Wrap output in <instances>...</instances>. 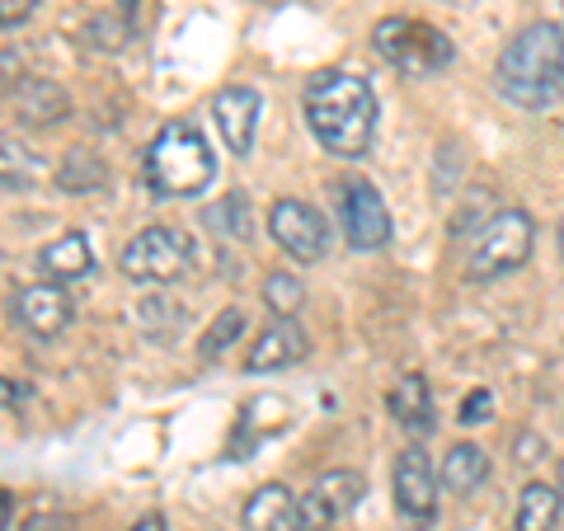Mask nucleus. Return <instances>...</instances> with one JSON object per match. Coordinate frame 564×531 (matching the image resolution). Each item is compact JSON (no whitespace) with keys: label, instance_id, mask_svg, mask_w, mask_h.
<instances>
[{"label":"nucleus","instance_id":"f257e3e1","mask_svg":"<svg viewBox=\"0 0 564 531\" xmlns=\"http://www.w3.org/2000/svg\"><path fill=\"white\" fill-rule=\"evenodd\" d=\"M306 128L329 155L358 161L377 132V95L352 71H321L306 85Z\"/></svg>","mask_w":564,"mask_h":531},{"label":"nucleus","instance_id":"f03ea898","mask_svg":"<svg viewBox=\"0 0 564 531\" xmlns=\"http://www.w3.org/2000/svg\"><path fill=\"white\" fill-rule=\"evenodd\" d=\"M560 66H564V29L527 24L499 57V90L518 109H545L560 85Z\"/></svg>","mask_w":564,"mask_h":531},{"label":"nucleus","instance_id":"7ed1b4c3","mask_svg":"<svg viewBox=\"0 0 564 531\" xmlns=\"http://www.w3.org/2000/svg\"><path fill=\"white\" fill-rule=\"evenodd\" d=\"M217 180V155L193 122H165L147 147V184L161 198H193Z\"/></svg>","mask_w":564,"mask_h":531},{"label":"nucleus","instance_id":"20e7f679","mask_svg":"<svg viewBox=\"0 0 564 531\" xmlns=\"http://www.w3.org/2000/svg\"><path fill=\"white\" fill-rule=\"evenodd\" d=\"M532 245H536V226H532V217H527L522 207L494 212V217L470 240L466 278L470 282H494L503 273H518L522 263L532 259Z\"/></svg>","mask_w":564,"mask_h":531},{"label":"nucleus","instance_id":"39448f33","mask_svg":"<svg viewBox=\"0 0 564 531\" xmlns=\"http://www.w3.org/2000/svg\"><path fill=\"white\" fill-rule=\"evenodd\" d=\"M372 47L381 62H391L395 71H404V76H437V71L452 66V39L443 29L423 24V20H410V14H395V20H381L372 29Z\"/></svg>","mask_w":564,"mask_h":531},{"label":"nucleus","instance_id":"423d86ee","mask_svg":"<svg viewBox=\"0 0 564 531\" xmlns=\"http://www.w3.org/2000/svg\"><path fill=\"white\" fill-rule=\"evenodd\" d=\"M193 259V245L174 226H147L122 250V273L132 282H174Z\"/></svg>","mask_w":564,"mask_h":531},{"label":"nucleus","instance_id":"0eeeda50","mask_svg":"<svg viewBox=\"0 0 564 531\" xmlns=\"http://www.w3.org/2000/svg\"><path fill=\"white\" fill-rule=\"evenodd\" d=\"M269 231L282 245V254H292L296 263H321L329 254V226L302 198H278L269 207Z\"/></svg>","mask_w":564,"mask_h":531},{"label":"nucleus","instance_id":"6e6552de","mask_svg":"<svg viewBox=\"0 0 564 531\" xmlns=\"http://www.w3.org/2000/svg\"><path fill=\"white\" fill-rule=\"evenodd\" d=\"M339 226H344V240L352 250L372 254L391 245V212H386V198L367 184V180H352L339 193Z\"/></svg>","mask_w":564,"mask_h":531},{"label":"nucleus","instance_id":"1a4fd4ad","mask_svg":"<svg viewBox=\"0 0 564 531\" xmlns=\"http://www.w3.org/2000/svg\"><path fill=\"white\" fill-rule=\"evenodd\" d=\"M391 494H395V508L419 531L437 522V475H433V462L419 447L400 452V462L391 470Z\"/></svg>","mask_w":564,"mask_h":531},{"label":"nucleus","instance_id":"9d476101","mask_svg":"<svg viewBox=\"0 0 564 531\" xmlns=\"http://www.w3.org/2000/svg\"><path fill=\"white\" fill-rule=\"evenodd\" d=\"M367 480L358 470H329L311 485V494L302 499V531H329L334 522H344L352 508L362 503Z\"/></svg>","mask_w":564,"mask_h":531},{"label":"nucleus","instance_id":"9b49d317","mask_svg":"<svg viewBox=\"0 0 564 531\" xmlns=\"http://www.w3.org/2000/svg\"><path fill=\"white\" fill-rule=\"evenodd\" d=\"M259 90L254 85H226V90L212 99V122L226 141V151H236L240 161L254 151V132H259Z\"/></svg>","mask_w":564,"mask_h":531},{"label":"nucleus","instance_id":"f8f14e48","mask_svg":"<svg viewBox=\"0 0 564 531\" xmlns=\"http://www.w3.org/2000/svg\"><path fill=\"white\" fill-rule=\"evenodd\" d=\"M14 315H20V325L33 339H57L76 311H70V296L62 292V282H33V288L14 296Z\"/></svg>","mask_w":564,"mask_h":531},{"label":"nucleus","instance_id":"ddd939ff","mask_svg":"<svg viewBox=\"0 0 564 531\" xmlns=\"http://www.w3.org/2000/svg\"><path fill=\"white\" fill-rule=\"evenodd\" d=\"M245 531H302V499L288 485H263L245 499Z\"/></svg>","mask_w":564,"mask_h":531},{"label":"nucleus","instance_id":"4468645a","mask_svg":"<svg viewBox=\"0 0 564 531\" xmlns=\"http://www.w3.org/2000/svg\"><path fill=\"white\" fill-rule=\"evenodd\" d=\"M306 353H311V344H306L302 329H296L292 321H273L250 344V353H245V367L250 371H282V367H296Z\"/></svg>","mask_w":564,"mask_h":531},{"label":"nucleus","instance_id":"2eb2a0df","mask_svg":"<svg viewBox=\"0 0 564 531\" xmlns=\"http://www.w3.org/2000/svg\"><path fill=\"white\" fill-rule=\"evenodd\" d=\"M391 414L404 433H433V391H429V377L423 371H410V377H400L395 381V391H391Z\"/></svg>","mask_w":564,"mask_h":531},{"label":"nucleus","instance_id":"dca6fc26","mask_svg":"<svg viewBox=\"0 0 564 531\" xmlns=\"http://www.w3.org/2000/svg\"><path fill=\"white\" fill-rule=\"evenodd\" d=\"M39 269L52 278V282H76L95 269V250H90V240H85L80 231H70V236H57V240H47L43 250H39Z\"/></svg>","mask_w":564,"mask_h":531},{"label":"nucleus","instance_id":"f3484780","mask_svg":"<svg viewBox=\"0 0 564 531\" xmlns=\"http://www.w3.org/2000/svg\"><path fill=\"white\" fill-rule=\"evenodd\" d=\"M560 503H564V489H560V485L532 480V485L518 494V518H513V527H518V531H555Z\"/></svg>","mask_w":564,"mask_h":531},{"label":"nucleus","instance_id":"a211bd4d","mask_svg":"<svg viewBox=\"0 0 564 531\" xmlns=\"http://www.w3.org/2000/svg\"><path fill=\"white\" fill-rule=\"evenodd\" d=\"M452 494H475L489 480V452L475 447V442H456L443 462V475H437Z\"/></svg>","mask_w":564,"mask_h":531},{"label":"nucleus","instance_id":"6ab92c4d","mask_svg":"<svg viewBox=\"0 0 564 531\" xmlns=\"http://www.w3.org/2000/svg\"><path fill=\"white\" fill-rule=\"evenodd\" d=\"M14 118H24L29 128H47V122L66 118V95L47 80H24L20 99H14Z\"/></svg>","mask_w":564,"mask_h":531},{"label":"nucleus","instance_id":"aec40b11","mask_svg":"<svg viewBox=\"0 0 564 531\" xmlns=\"http://www.w3.org/2000/svg\"><path fill=\"white\" fill-rule=\"evenodd\" d=\"M43 180V161L24 147H10V141H0V184L6 188H33Z\"/></svg>","mask_w":564,"mask_h":531},{"label":"nucleus","instance_id":"412c9836","mask_svg":"<svg viewBox=\"0 0 564 531\" xmlns=\"http://www.w3.org/2000/svg\"><path fill=\"white\" fill-rule=\"evenodd\" d=\"M302 301H306V288H302L296 273H269L263 278V306H269L278 321H292V315L302 311Z\"/></svg>","mask_w":564,"mask_h":531},{"label":"nucleus","instance_id":"4be33fe9","mask_svg":"<svg viewBox=\"0 0 564 531\" xmlns=\"http://www.w3.org/2000/svg\"><path fill=\"white\" fill-rule=\"evenodd\" d=\"M57 180H62L66 193H90V188L104 184V165L90 161L85 151H70V155H66V165L57 170Z\"/></svg>","mask_w":564,"mask_h":531},{"label":"nucleus","instance_id":"5701e85b","mask_svg":"<svg viewBox=\"0 0 564 531\" xmlns=\"http://www.w3.org/2000/svg\"><path fill=\"white\" fill-rule=\"evenodd\" d=\"M240 334H245V311H236V306H231V311H221V315H217V325L207 329V339H203V348H198V353H203L207 362H217L221 353L240 339Z\"/></svg>","mask_w":564,"mask_h":531},{"label":"nucleus","instance_id":"b1692460","mask_svg":"<svg viewBox=\"0 0 564 531\" xmlns=\"http://www.w3.org/2000/svg\"><path fill=\"white\" fill-rule=\"evenodd\" d=\"M212 221H221V231L226 236H236V240H250V203L240 198V193H231L221 207H212Z\"/></svg>","mask_w":564,"mask_h":531},{"label":"nucleus","instance_id":"393cba45","mask_svg":"<svg viewBox=\"0 0 564 531\" xmlns=\"http://www.w3.org/2000/svg\"><path fill=\"white\" fill-rule=\"evenodd\" d=\"M470 429V423H485V419H494V395L489 391H475V395H466L462 400V414H456Z\"/></svg>","mask_w":564,"mask_h":531},{"label":"nucleus","instance_id":"a878e982","mask_svg":"<svg viewBox=\"0 0 564 531\" xmlns=\"http://www.w3.org/2000/svg\"><path fill=\"white\" fill-rule=\"evenodd\" d=\"M33 6H39V0H0V29L24 24L29 14H33Z\"/></svg>","mask_w":564,"mask_h":531},{"label":"nucleus","instance_id":"bb28decb","mask_svg":"<svg viewBox=\"0 0 564 531\" xmlns=\"http://www.w3.org/2000/svg\"><path fill=\"white\" fill-rule=\"evenodd\" d=\"M24 400H29V386L10 381V377H0V410H20Z\"/></svg>","mask_w":564,"mask_h":531},{"label":"nucleus","instance_id":"cd10ccee","mask_svg":"<svg viewBox=\"0 0 564 531\" xmlns=\"http://www.w3.org/2000/svg\"><path fill=\"white\" fill-rule=\"evenodd\" d=\"M14 531H66V518L62 512H33V518L24 527H14Z\"/></svg>","mask_w":564,"mask_h":531},{"label":"nucleus","instance_id":"c85d7f7f","mask_svg":"<svg viewBox=\"0 0 564 531\" xmlns=\"http://www.w3.org/2000/svg\"><path fill=\"white\" fill-rule=\"evenodd\" d=\"M10 527H14V499L0 489V531H10Z\"/></svg>","mask_w":564,"mask_h":531},{"label":"nucleus","instance_id":"c756f323","mask_svg":"<svg viewBox=\"0 0 564 531\" xmlns=\"http://www.w3.org/2000/svg\"><path fill=\"white\" fill-rule=\"evenodd\" d=\"M128 531H165V518L161 512H147V518H137Z\"/></svg>","mask_w":564,"mask_h":531},{"label":"nucleus","instance_id":"7c9ffc66","mask_svg":"<svg viewBox=\"0 0 564 531\" xmlns=\"http://www.w3.org/2000/svg\"><path fill=\"white\" fill-rule=\"evenodd\" d=\"M14 76H20V62H14V57H0V85H10Z\"/></svg>","mask_w":564,"mask_h":531},{"label":"nucleus","instance_id":"2f4dec72","mask_svg":"<svg viewBox=\"0 0 564 531\" xmlns=\"http://www.w3.org/2000/svg\"><path fill=\"white\" fill-rule=\"evenodd\" d=\"M560 254H564V217H560Z\"/></svg>","mask_w":564,"mask_h":531},{"label":"nucleus","instance_id":"473e14b6","mask_svg":"<svg viewBox=\"0 0 564 531\" xmlns=\"http://www.w3.org/2000/svg\"><path fill=\"white\" fill-rule=\"evenodd\" d=\"M560 489H564V466H560Z\"/></svg>","mask_w":564,"mask_h":531},{"label":"nucleus","instance_id":"72a5a7b5","mask_svg":"<svg viewBox=\"0 0 564 531\" xmlns=\"http://www.w3.org/2000/svg\"><path fill=\"white\" fill-rule=\"evenodd\" d=\"M560 85H564V66H560Z\"/></svg>","mask_w":564,"mask_h":531},{"label":"nucleus","instance_id":"f704fd0d","mask_svg":"<svg viewBox=\"0 0 564 531\" xmlns=\"http://www.w3.org/2000/svg\"><path fill=\"white\" fill-rule=\"evenodd\" d=\"M122 6H137V0H122Z\"/></svg>","mask_w":564,"mask_h":531}]
</instances>
